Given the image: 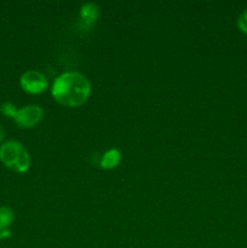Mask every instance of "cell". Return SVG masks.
<instances>
[{
	"instance_id": "8992f818",
	"label": "cell",
	"mask_w": 247,
	"mask_h": 248,
	"mask_svg": "<svg viewBox=\"0 0 247 248\" xmlns=\"http://www.w3.org/2000/svg\"><path fill=\"white\" fill-rule=\"evenodd\" d=\"M121 161V153L118 149H109L102 156L99 165L103 170H113L120 164Z\"/></svg>"
},
{
	"instance_id": "5b68a950",
	"label": "cell",
	"mask_w": 247,
	"mask_h": 248,
	"mask_svg": "<svg viewBox=\"0 0 247 248\" xmlns=\"http://www.w3.org/2000/svg\"><path fill=\"white\" fill-rule=\"evenodd\" d=\"M99 10L98 6L93 2H87L82 5L80 10V19L82 23H85V27H90L98 19Z\"/></svg>"
},
{
	"instance_id": "3957f363",
	"label": "cell",
	"mask_w": 247,
	"mask_h": 248,
	"mask_svg": "<svg viewBox=\"0 0 247 248\" xmlns=\"http://www.w3.org/2000/svg\"><path fill=\"white\" fill-rule=\"evenodd\" d=\"M21 87L23 91L31 94H39L43 93L47 89V79L43 73L38 70H28L23 73L19 80Z\"/></svg>"
},
{
	"instance_id": "6da1fadb",
	"label": "cell",
	"mask_w": 247,
	"mask_h": 248,
	"mask_svg": "<svg viewBox=\"0 0 247 248\" xmlns=\"http://www.w3.org/2000/svg\"><path fill=\"white\" fill-rule=\"evenodd\" d=\"M53 99L67 108H77L89 99L91 84L84 74L67 72L56 78L51 89Z\"/></svg>"
},
{
	"instance_id": "ba28073f",
	"label": "cell",
	"mask_w": 247,
	"mask_h": 248,
	"mask_svg": "<svg viewBox=\"0 0 247 248\" xmlns=\"http://www.w3.org/2000/svg\"><path fill=\"white\" fill-rule=\"evenodd\" d=\"M1 113L4 114L5 116H9V118L14 119V116L16 115L17 109L15 107L14 103H10V102H6L1 106Z\"/></svg>"
},
{
	"instance_id": "7a4b0ae2",
	"label": "cell",
	"mask_w": 247,
	"mask_h": 248,
	"mask_svg": "<svg viewBox=\"0 0 247 248\" xmlns=\"http://www.w3.org/2000/svg\"><path fill=\"white\" fill-rule=\"evenodd\" d=\"M0 160L11 171L23 173L31 167V156L22 143L9 140L0 147Z\"/></svg>"
},
{
	"instance_id": "277c9868",
	"label": "cell",
	"mask_w": 247,
	"mask_h": 248,
	"mask_svg": "<svg viewBox=\"0 0 247 248\" xmlns=\"http://www.w3.org/2000/svg\"><path fill=\"white\" fill-rule=\"evenodd\" d=\"M44 110L38 106H27L24 108L17 109L14 120L19 127L31 128L43 120Z\"/></svg>"
},
{
	"instance_id": "30bf717a",
	"label": "cell",
	"mask_w": 247,
	"mask_h": 248,
	"mask_svg": "<svg viewBox=\"0 0 247 248\" xmlns=\"http://www.w3.org/2000/svg\"><path fill=\"white\" fill-rule=\"evenodd\" d=\"M2 138H4V130H2L1 125H0V142L2 140Z\"/></svg>"
},
{
	"instance_id": "9c48e42d",
	"label": "cell",
	"mask_w": 247,
	"mask_h": 248,
	"mask_svg": "<svg viewBox=\"0 0 247 248\" xmlns=\"http://www.w3.org/2000/svg\"><path fill=\"white\" fill-rule=\"evenodd\" d=\"M237 27L242 33L247 34V9L237 18Z\"/></svg>"
},
{
	"instance_id": "52a82bcc",
	"label": "cell",
	"mask_w": 247,
	"mask_h": 248,
	"mask_svg": "<svg viewBox=\"0 0 247 248\" xmlns=\"http://www.w3.org/2000/svg\"><path fill=\"white\" fill-rule=\"evenodd\" d=\"M14 212L9 207H0V232L7 230L14 222Z\"/></svg>"
}]
</instances>
